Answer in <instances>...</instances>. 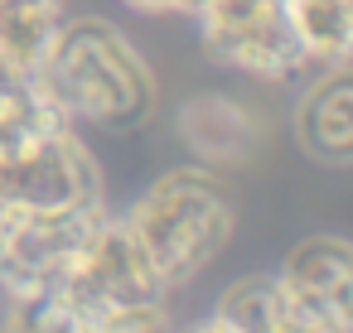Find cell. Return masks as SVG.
I'll use <instances>...</instances> for the list:
<instances>
[{"label": "cell", "mask_w": 353, "mask_h": 333, "mask_svg": "<svg viewBox=\"0 0 353 333\" xmlns=\"http://www.w3.org/2000/svg\"><path fill=\"white\" fill-rule=\"evenodd\" d=\"M170 285L131 237L126 217H102L78 261L63 270L59 285L10 299L15 328H49V333H136L170 323Z\"/></svg>", "instance_id": "cell-1"}, {"label": "cell", "mask_w": 353, "mask_h": 333, "mask_svg": "<svg viewBox=\"0 0 353 333\" xmlns=\"http://www.w3.org/2000/svg\"><path fill=\"white\" fill-rule=\"evenodd\" d=\"M131 237L170 290L189 285L232 237V198L208 164L160 174L126 213Z\"/></svg>", "instance_id": "cell-3"}, {"label": "cell", "mask_w": 353, "mask_h": 333, "mask_svg": "<svg viewBox=\"0 0 353 333\" xmlns=\"http://www.w3.org/2000/svg\"><path fill=\"white\" fill-rule=\"evenodd\" d=\"M102 203L88 208H0V294L20 299L63 280L97 222Z\"/></svg>", "instance_id": "cell-4"}, {"label": "cell", "mask_w": 353, "mask_h": 333, "mask_svg": "<svg viewBox=\"0 0 353 333\" xmlns=\"http://www.w3.org/2000/svg\"><path fill=\"white\" fill-rule=\"evenodd\" d=\"M174 131H179V140H184L203 164H242V160H252L256 145H261L256 116H252L242 102L223 97V92L189 97V102L179 107V116H174Z\"/></svg>", "instance_id": "cell-9"}, {"label": "cell", "mask_w": 353, "mask_h": 333, "mask_svg": "<svg viewBox=\"0 0 353 333\" xmlns=\"http://www.w3.org/2000/svg\"><path fill=\"white\" fill-rule=\"evenodd\" d=\"M102 203V174L73 126L44 131L0 155V208H88Z\"/></svg>", "instance_id": "cell-5"}, {"label": "cell", "mask_w": 353, "mask_h": 333, "mask_svg": "<svg viewBox=\"0 0 353 333\" xmlns=\"http://www.w3.org/2000/svg\"><path fill=\"white\" fill-rule=\"evenodd\" d=\"M194 20L203 30V49L223 68L252 78H295L300 68H310L285 20V0H276V6H208Z\"/></svg>", "instance_id": "cell-6"}, {"label": "cell", "mask_w": 353, "mask_h": 333, "mask_svg": "<svg viewBox=\"0 0 353 333\" xmlns=\"http://www.w3.org/2000/svg\"><path fill=\"white\" fill-rule=\"evenodd\" d=\"M285 20L310 68L353 58V0H285Z\"/></svg>", "instance_id": "cell-12"}, {"label": "cell", "mask_w": 353, "mask_h": 333, "mask_svg": "<svg viewBox=\"0 0 353 333\" xmlns=\"http://www.w3.org/2000/svg\"><path fill=\"white\" fill-rule=\"evenodd\" d=\"M203 328L213 333H314V319L276 270V275H247L228 285Z\"/></svg>", "instance_id": "cell-10"}, {"label": "cell", "mask_w": 353, "mask_h": 333, "mask_svg": "<svg viewBox=\"0 0 353 333\" xmlns=\"http://www.w3.org/2000/svg\"><path fill=\"white\" fill-rule=\"evenodd\" d=\"M295 140L319 164H353V58L324 63L295 102Z\"/></svg>", "instance_id": "cell-8"}, {"label": "cell", "mask_w": 353, "mask_h": 333, "mask_svg": "<svg viewBox=\"0 0 353 333\" xmlns=\"http://www.w3.org/2000/svg\"><path fill=\"white\" fill-rule=\"evenodd\" d=\"M281 280L310 309L314 333H353V241L339 237L300 241L285 256Z\"/></svg>", "instance_id": "cell-7"}, {"label": "cell", "mask_w": 353, "mask_h": 333, "mask_svg": "<svg viewBox=\"0 0 353 333\" xmlns=\"http://www.w3.org/2000/svg\"><path fill=\"white\" fill-rule=\"evenodd\" d=\"M73 126L59 102L44 92V83L34 73H6L0 78V155H10L20 145H30L44 131Z\"/></svg>", "instance_id": "cell-13"}, {"label": "cell", "mask_w": 353, "mask_h": 333, "mask_svg": "<svg viewBox=\"0 0 353 333\" xmlns=\"http://www.w3.org/2000/svg\"><path fill=\"white\" fill-rule=\"evenodd\" d=\"M34 78L68 121L131 131L155 116V73L145 68L136 44L97 15L63 20Z\"/></svg>", "instance_id": "cell-2"}, {"label": "cell", "mask_w": 353, "mask_h": 333, "mask_svg": "<svg viewBox=\"0 0 353 333\" xmlns=\"http://www.w3.org/2000/svg\"><path fill=\"white\" fill-rule=\"evenodd\" d=\"M63 25V0H0V68L39 73Z\"/></svg>", "instance_id": "cell-11"}]
</instances>
